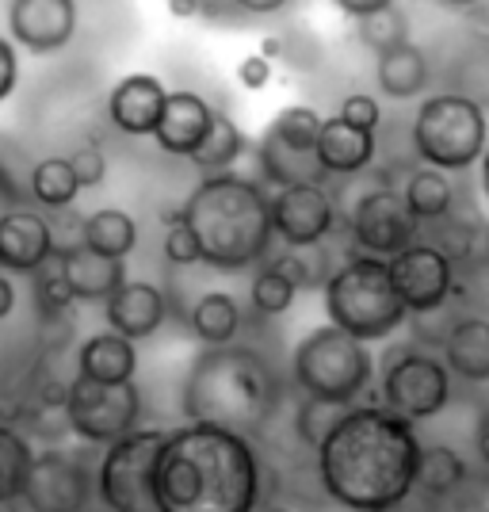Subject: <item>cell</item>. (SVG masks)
Returning a JSON list of instances; mask_svg holds the SVG:
<instances>
[{"instance_id": "23", "label": "cell", "mask_w": 489, "mask_h": 512, "mask_svg": "<svg viewBox=\"0 0 489 512\" xmlns=\"http://www.w3.org/2000/svg\"><path fill=\"white\" fill-rule=\"evenodd\" d=\"M447 371L463 383H489V318H459L444 329L440 344Z\"/></svg>"}, {"instance_id": "9", "label": "cell", "mask_w": 489, "mask_h": 512, "mask_svg": "<svg viewBox=\"0 0 489 512\" xmlns=\"http://www.w3.org/2000/svg\"><path fill=\"white\" fill-rule=\"evenodd\" d=\"M169 428H134L130 436L104 448L96 467V493L107 512H161L153 470Z\"/></svg>"}, {"instance_id": "7", "label": "cell", "mask_w": 489, "mask_h": 512, "mask_svg": "<svg viewBox=\"0 0 489 512\" xmlns=\"http://www.w3.org/2000/svg\"><path fill=\"white\" fill-rule=\"evenodd\" d=\"M291 379L298 394H310L333 406H356V398L375 379V356L367 341L344 333L337 325H321L295 344Z\"/></svg>"}, {"instance_id": "43", "label": "cell", "mask_w": 489, "mask_h": 512, "mask_svg": "<svg viewBox=\"0 0 489 512\" xmlns=\"http://www.w3.org/2000/svg\"><path fill=\"white\" fill-rule=\"evenodd\" d=\"M241 16H279V12H287L295 0H230Z\"/></svg>"}, {"instance_id": "16", "label": "cell", "mask_w": 489, "mask_h": 512, "mask_svg": "<svg viewBox=\"0 0 489 512\" xmlns=\"http://www.w3.org/2000/svg\"><path fill=\"white\" fill-rule=\"evenodd\" d=\"M81 27L77 0H8V39L27 54H58Z\"/></svg>"}, {"instance_id": "30", "label": "cell", "mask_w": 489, "mask_h": 512, "mask_svg": "<svg viewBox=\"0 0 489 512\" xmlns=\"http://www.w3.org/2000/svg\"><path fill=\"white\" fill-rule=\"evenodd\" d=\"M245 150H249V142H245L241 127H237L230 115L214 111V123H211V130H207V138H203V146H199L188 161H192L203 176H211V172H230V169H234Z\"/></svg>"}, {"instance_id": "21", "label": "cell", "mask_w": 489, "mask_h": 512, "mask_svg": "<svg viewBox=\"0 0 489 512\" xmlns=\"http://www.w3.org/2000/svg\"><path fill=\"white\" fill-rule=\"evenodd\" d=\"M65 279L73 287L77 302H107L123 283H127V264L104 256L96 249H88L85 241H73V245H58V256Z\"/></svg>"}, {"instance_id": "19", "label": "cell", "mask_w": 489, "mask_h": 512, "mask_svg": "<svg viewBox=\"0 0 489 512\" xmlns=\"http://www.w3.org/2000/svg\"><path fill=\"white\" fill-rule=\"evenodd\" d=\"M211 123L214 107L199 92H192V88H176L165 100L161 123L153 130V142H157V150L169 153V157H192L203 146Z\"/></svg>"}, {"instance_id": "31", "label": "cell", "mask_w": 489, "mask_h": 512, "mask_svg": "<svg viewBox=\"0 0 489 512\" xmlns=\"http://www.w3.org/2000/svg\"><path fill=\"white\" fill-rule=\"evenodd\" d=\"M298 291L302 287L279 264L264 260L253 272V283H249V302H253V310L260 318H279V314H287L295 306Z\"/></svg>"}, {"instance_id": "48", "label": "cell", "mask_w": 489, "mask_h": 512, "mask_svg": "<svg viewBox=\"0 0 489 512\" xmlns=\"http://www.w3.org/2000/svg\"><path fill=\"white\" fill-rule=\"evenodd\" d=\"M260 54H264V58H272V62H276L279 54H283V39H276V35H272V39H264V43H260Z\"/></svg>"}, {"instance_id": "6", "label": "cell", "mask_w": 489, "mask_h": 512, "mask_svg": "<svg viewBox=\"0 0 489 512\" xmlns=\"http://www.w3.org/2000/svg\"><path fill=\"white\" fill-rule=\"evenodd\" d=\"M409 138H413V153L421 157V165L444 172H467L489 150L486 107L463 92H455V88L432 92L417 107Z\"/></svg>"}, {"instance_id": "52", "label": "cell", "mask_w": 489, "mask_h": 512, "mask_svg": "<svg viewBox=\"0 0 489 512\" xmlns=\"http://www.w3.org/2000/svg\"><path fill=\"white\" fill-rule=\"evenodd\" d=\"M256 512H287V509H279V505H260Z\"/></svg>"}, {"instance_id": "29", "label": "cell", "mask_w": 489, "mask_h": 512, "mask_svg": "<svg viewBox=\"0 0 489 512\" xmlns=\"http://www.w3.org/2000/svg\"><path fill=\"white\" fill-rule=\"evenodd\" d=\"M27 188H31V199H35L39 207H46V211H65V207L77 203V195L85 192L69 157H43V161L31 169Z\"/></svg>"}, {"instance_id": "18", "label": "cell", "mask_w": 489, "mask_h": 512, "mask_svg": "<svg viewBox=\"0 0 489 512\" xmlns=\"http://www.w3.org/2000/svg\"><path fill=\"white\" fill-rule=\"evenodd\" d=\"M165 100H169V88L161 85V77L130 73L107 92V119H111V127L130 138H153Z\"/></svg>"}, {"instance_id": "46", "label": "cell", "mask_w": 489, "mask_h": 512, "mask_svg": "<svg viewBox=\"0 0 489 512\" xmlns=\"http://www.w3.org/2000/svg\"><path fill=\"white\" fill-rule=\"evenodd\" d=\"M12 310H16V287H12L8 272H0V321L8 318Z\"/></svg>"}, {"instance_id": "50", "label": "cell", "mask_w": 489, "mask_h": 512, "mask_svg": "<svg viewBox=\"0 0 489 512\" xmlns=\"http://www.w3.org/2000/svg\"><path fill=\"white\" fill-rule=\"evenodd\" d=\"M482 188H486V195H489V150H486V157H482Z\"/></svg>"}, {"instance_id": "4", "label": "cell", "mask_w": 489, "mask_h": 512, "mask_svg": "<svg viewBox=\"0 0 489 512\" xmlns=\"http://www.w3.org/2000/svg\"><path fill=\"white\" fill-rule=\"evenodd\" d=\"M184 222L199 237L203 264L214 272H249L260 268L272 241V195L260 180L237 172H211L184 199Z\"/></svg>"}, {"instance_id": "5", "label": "cell", "mask_w": 489, "mask_h": 512, "mask_svg": "<svg viewBox=\"0 0 489 512\" xmlns=\"http://www.w3.org/2000/svg\"><path fill=\"white\" fill-rule=\"evenodd\" d=\"M321 295H325L329 325H337V329L367 344L386 341L390 333H398L409 321V310H405L402 295L394 291L390 264L383 256H348L344 264L329 272Z\"/></svg>"}, {"instance_id": "22", "label": "cell", "mask_w": 489, "mask_h": 512, "mask_svg": "<svg viewBox=\"0 0 489 512\" xmlns=\"http://www.w3.org/2000/svg\"><path fill=\"white\" fill-rule=\"evenodd\" d=\"M375 153H379V138H375V130L356 127V123H348L344 115H329V119H321L318 161L325 165L329 176H360L363 169H371Z\"/></svg>"}, {"instance_id": "47", "label": "cell", "mask_w": 489, "mask_h": 512, "mask_svg": "<svg viewBox=\"0 0 489 512\" xmlns=\"http://www.w3.org/2000/svg\"><path fill=\"white\" fill-rule=\"evenodd\" d=\"M474 448H478V459L489 467V413L482 417V425H478V432H474Z\"/></svg>"}, {"instance_id": "42", "label": "cell", "mask_w": 489, "mask_h": 512, "mask_svg": "<svg viewBox=\"0 0 489 512\" xmlns=\"http://www.w3.org/2000/svg\"><path fill=\"white\" fill-rule=\"evenodd\" d=\"M20 88V46L0 35V104Z\"/></svg>"}, {"instance_id": "20", "label": "cell", "mask_w": 489, "mask_h": 512, "mask_svg": "<svg viewBox=\"0 0 489 512\" xmlns=\"http://www.w3.org/2000/svg\"><path fill=\"white\" fill-rule=\"evenodd\" d=\"M104 318L107 329L123 333L130 341H146L153 337L165 318H169V299L157 283H146V279H127L111 299L104 302Z\"/></svg>"}, {"instance_id": "14", "label": "cell", "mask_w": 489, "mask_h": 512, "mask_svg": "<svg viewBox=\"0 0 489 512\" xmlns=\"http://www.w3.org/2000/svg\"><path fill=\"white\" fill-rule=\"evenodd\" d=\"M92 486H96V474L88 470L85 455L46 448L31 463L23 505L27 512H85L92 501Z\"/></svg>"}, {"instance_id": "13", "label": "cell", "mask_w": 489, "mask_h": 512, "mask_svg": "<svg viewBox=\"0 0 489 512\" xmlns=\"http://www.w3.org/2000/svg\"><path fill=\"white\" fill-rule=\"evenodd\" d=\"M386 264H390L394 291L402 295L409 318H428V314L444 310L455 291V260L432 241H413Z\"/></svg>"}, {"instance_id": "51", "label": "cell", "mask_w": 489, "mask_h": 512, "mask_svg": "<svg viewBox=\"0 0 489 512\" xmlns=\"http://www.w3.org/2000/svg\"><path fill=\"white\" fill-rule=\"evenodd\" d=\"M436 4H440V8H459V12L467 8V0H436Z\"/></svg>"}, {"instance_id": "27", "label": "cell", "mask_w": 489, "mask_h": 512, "mask_svg": "<svg viewBox=\"0 0 489 512\" xmlns=\"http://www.w3.org/2000/svg\"><path fill=\"white\" fill-rule=\"evenodd\" d=\"M81 241L96 253L127 260L138 249V222H134V214L119 211V207H104L81 222Z\"/></svg>"}, {"instance_id": "2", "label": "cell", "mask_w": 489, "mask_h": 512, "mask_svg": "<svg viewBox=\"0 0 489 512\" xmlns=\"http://www.w3.org/2000/svg\"><path fill=\"white\" fill-rule=\"evenodd\" d=\"M153 490L161 512H256L264 505V467L253 436L203 421L169 428Z\"/></svg>"}, {"instance_id": "38", "label": "cell", "mask_w": 489, "mask_h": 512, "mask_svg": "<svg viewBox=\"0 0 489 512\" xmlns=\"http://www.w3.org/2000/svg\"><path fill=\"white\" fill-rule=\"evenodd\" d=\"M161 253L169 264L176 268H192V264H203V249H199V237L195 230L184 222V207H180V218L165 226V241H161Z\"/></svg>"}, {"instance_id": "26", "label": "cell", "mask_w": 489, "mask_h": 512, "mask_svg": "<svg viewBox=\"0 0 489 512\" xmlns=\"http://www.w3.org/2000/svg\"><path fill=\"white\" fill-rule=\"evenodd\" d=\"M402 195L409 203V211L417 214L421 222H440L455 207V184H451V172L421 165L405 176Z\"/></svg>"}, {"instance_id": "49", "label": "cell", "mask_w": 489, "mask_h": 512, "mask_svg": "<svg viewBox=\"0 0 489 512\" xmlns=\"http://www.w3.org/2000/svg\"><path fill=\"white\" fill-rule=\"evenodd\" d=\"M27 505H23V497H16V501H0V512H23Z\"/></svg>"}, {"instance_id": "17", "label": "cell", "mask_w": 489, "mask_h": 512, "mask_svg": "<svg viewBox=\"0 0 489 512\" xmlns=\"http://www.w3.org/2000/svg\"><path fill=\"white\" fill-rule=\"evenodd\" d=\"M54 256H58V237L43 211L8 207L0 214V272L35 276Z\"/></svg>"}, {"instance_id": "8", "label": "cell", "mask_w": 489, "mask_h": 512, "mask_svg": "<svg viewBox=\"0 0 489 512\" xmlns=\"http://www.w3.org/2000/svg\"><path fill=\"white\" fill-rule=\"evenodd\" d=\"M318 130L321 115L310 104L279 107L276 119L264 127L256 142V165L268 188L291 184H329L333 176L318 161Z\"/></svg>"}, {"instance_id": "12", "label": "cell", "mask_w": 489, "mask_h": 512, "mask_svg": "<svg viewBox=\"0 0 489 512\" xmlns=\"http://www.w3.org/2000/svg\"><path fill=\"white\" fill-rule=\"evenodd\" d=\"M348 234L356 241L360 253L371 256H398L413 241H421V218L409 211L405 195L398 188H371L356 199L348 214Z\"/></svg>"}, {"instance_id": "44", "label": "cell", "mask_w": 489, "mask_h": 512, "mask_svg": "<svg viewBox=\"0 0 489 512\" xmlns=\"http://www.w3.org/2000/svg\"><path fill=\"white\" fill-rule=\"evenodd\" d=\"M390 4H398V0H333V8L344 12L348 20H363V16H371V12H383Z\"/></svg>"}, {"instance_id": "10", "label": "cell", "mask_w": 489, "mask_h": 512, "mask_svg": "<svg viewBox=\"0 0 489 512\" xmlns=\"http://www.w3.org/2000/svg\"><path fill=\"white\" fill-rule=\"evenodd\" d=\"M65 425L77 440L107 448L142 428V390L138 383H92L85 375L69 379Z\"/></svg>"}, {"instance_id": "1", "label": "cell", "mask_w": 489, "mask_h": 512, "mask_svg": "<svg viewBox=\"0 0 489 512\" xmlns=\"http://www.w3.org/2000/svg\"><path fill=\"white\" fill-rule=\"evenodd\" d=\"M425 440L390 406H348L318 448V482L348 512H394L417 490Z\"/></svg>"}, {"instance_id": "28", "label": "cell", "mask_w": 489, "mask_h": 512, "mask_svg": "<svg viewBox=\"0 0 489 512\" xmlns=\"http://www.w3.org/2000/svg\"><path fill=\"white\" fill-rule=\"evenodd\" d=\"M241 306L234 295L226 291H207L203 299L192 306V333L203 344H234L241 337Z\"/></svg>"}, {"instance_id": "36", "label": "cell", "mask_w": 489, "mask_h": 512, "mask_svg": "<svg viewBox=\"0 0 489 512\" xmlns=\"http://www.w3.org/2000/svg\"><path fill=\"white\" fill-rule=\"evenodd\" d=\"M73 302H77V295H73V287H69V279H65L62 264H58V260L43 264V268L35 272V306H39V314H43V318H62Z\"/></svg>"}, {"instance_id": "53", "label": "cell", "mask_w": 489, "mask_h": 512, "mask_svg": "<svg viewBox=\"0 0 489 512\" xmlns=\"http://www.w3.org/2000/svg\"><path fill=\"white\" fill-rule=\"evenodd\" d=\"M474 4H482V0H467V8H474Z\"/></svg>"}, {"instance_id": "37", "label": "cell", "mask_w": 489, "mask_h": 512, "mask_svg": "<svg viewBox=\"0 0 489 512\" xmlns=\"http://www.w3.org/2000/svg\"><path fill=\"white\" fill-rule=\"evenodd\" d=\"M455 92H463L470 100L489 111V43H474L470 54L459 58V81H455Z\"/></svg>"}, {"instance_id": "24", "label": "cell", "mask_w": 489, "mask_h": 512, "mask_svg": "<svg viewBox=\"0 0 489 512\" xmlns=\"http://www.w3.org/2000/svg\"><path fill=\"white\" fill-rule=\"evenodd\" d=\"M77 375H85L92 383H134L138 375V348L130 337L104 329L92 333L81 348H77Z\"/></svg>"}, {"instance_id": "45", "label": "cell", "mask_w": 489, "mask_h": 512, "mask_svg": "<svg viewBox=\"0 0 489 512\" xmlns=\"http://www.w3.org/2000/svg\"><path fill=\"white\" fill-rule=\"evenodd\" d=\"M169 12L176 20H195L207 12V0H169Z\"/></svg>"}, {"instance_id": "34", "label": "cell", "mask_w": 489, "mask_h": 512, "mask_svg": "<svg viewBox=\"0 0 489 512\" xmlns=\"http://www.w3.org/2000/svg\"><path fill=\"white\" fill-rule=\"evenodd\" d=\"M356 39L379 58L386 50L409 43V16H405L398 4H390L383 12H371V16L356 20Z\"/></svg>"}, {"instance_id": "35", "label": "cell", "mask_w": 489, "mask_h": 512, "mask_svg": "<svg viewBox=\"0 0 489 512\" xmlns=\"http://www.w3.org/2000/svg\"><path fill=\"white\" fill-rule=\"evenodd\" d=\"M348 406H333V402H321V398H310V394H302V402H298V413H295V432L298 440L306 444V448H321V440L329 436V428L341 421V413Z\"/></svg>"}, {"instance_id": "41", "label": "cell", "mask_w": 489, "mask_h": 512, "mask_svg": "<svg viewBox=\"0 0 489 512\" xmlns=\"http://www.w3.org/2000/svg\"><path fill=\"white\" fill-rule=\"evenodd\" d=\"M237 81H241V88H249V92L268 88V81H272V58H264L260 50H256V54H245V58L237 62Z\"/></svg>"}, {"instance_id": "40", "label": "cell", "mask_w": 489, "mask_h": 512, "mask_svg": "<svg viewBox=\"0 0 489 512\" xmlns=\"http://www.w3.org/2000/svg\"><path fill=\"white\" fill-rule=\"evenodd\" d=\"M337 115H344L348 123H356L363 130H379V123H383V107H379L375 96H367V92H352Z\"/></svg>"}, {"instance_id": "39", "label": "cell", "mask_w": 489, "mask_h": 512, "mask_svg": "<svg viewBox=\"0 0 489 512\" xmlns=\"http://www.w3.org/2000/svg\"><path fill=\"white\" fill-rule=\"evenodd\" d=\"M69 161H73V169H77L81 188H100L107 180V157L100 146H77V150L69 153Z\"/></svg>"}, {"instance_id": "15", "label": "cell", "mask_w": 489, "mask_h": 512, "mask_svg": "<svg viewBox=\"0 0 489 512\" xmlns=\"http://www.w3.org/2000/svg\"><path fill=\"white\" fill-rule=\"evenodd\" d=\"M337 203L325 184H291L272 192V226L287 249H310L333 234Z\"/></svg>"}, {"instance_id": "11", "label": "cell", "mask_w": 489, "mask_h": 512, "mask_svg": "<svg viewBox=\"0 0 489 512\" xmlns=\"http://www.w3.org/2000/svg\"><path fill=\"white\" fill-rule=\"evenodd\" d=\"M451 371L444 356H432L421 348H402L394 352L383 367V406L409 417L413 425L444 413L451 402Z\"/></svg>"}, {"instance_id": "33", "label": "cell", "mask_w": 489, "mask_h": 512, "mask_svg": "<svg viewBox=\"0 0 489 512\" xmlns=\"http://www.w3.org/2000/svg\"><path fill=\"white\" fill-rule=\"evenodd\" d=\"M467 482V463L455 448H425L421 451V470H417V490H425L428 497H451Z\"/></svg>"}, {"instance_id": "25", "label": "cell", "mask_w": 489, "mask_h": 512, "mask_svg": "<svg viewBox=\"0 0 489 512\" xmlns=\"http://www.w3.org/2000/svg\"><path fill=\"white\" fill-rule=\"evenodd\" d=\"M428 81H432V65H428L425 46H417L413 39L394 50L379 54L375 62V85L386 100H417L428 92Z\"/></svg>"}, {"instance_id": "3", "label": "cell", "mask_w": 489, "mask_h": 512, "mask_svg": "<svg viewBox=\"0 0 489 512\" xmlns=\"http://www.w3.org/2000/svg\"><path fill=\"white\" fill-rule=\"evenodd\" d=\"M184 417L256 436L283 402V379L249 344H207L184 375Z\"/></svg>"}, {"instance_id": "32", "label": "cell", "mask_w": 489, "mask_h": 512, "mask_svg": "<svg viewBox=\"0 0 489 512\" xmlns=\"http://www.w3.org/2000/svg\"><path fill=\"white\" fill-rule=\"evenodd\" d=\"M31 463H35V451L27 444V436L16 425L0 421V501L23 497Z\"/></svg>"}]
</instances>
